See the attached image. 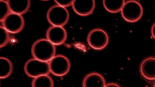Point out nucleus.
Wrapping results in <instances>:
<instances>
[{
  "mask_svg": "<svg viewBox=\"0 0 155 87\" xmlns=\"http://www.w3.org/2000/svg\"><path fill=\"white\" fill-rule=\"evenodd\" d=\"M121 11L123 18L130 22L138 21L143 13V9L141 4L134 0L128 1L125 2Z\"/></svg>",
  "mask_w": 155,
  "mask_h": 87,
  "instance_id": "nucleus-4",
  "label": "nucleus"
},
{
  "mask_svg": "<svg viewBox=\"0 0 155 87\" xmlns=\"http://www.w3.org/2000/svg\"><path fill=\"white\" fill-rule=\"evenodd\" d=\"M32 54L34 58L48 62L55 56V45L47 39H41L36 41L31 49Z\"/></svg>",
  "mask_w": 155,
  "mask_h": 87,
  "instance_id": "nucleus-1",
  "label": "nucleus"
},
{
  "mask_svg": "<svg viewBox=\"0 0 155 87\" xmlns=\"http://www.w3.org/2000/svg\"><path fill=\"white\" fill-rule=\"evenodd\" d=\"M151 33L152 36L155 39V23L151 27Z\"/></svg>",
  "mask_w": 155,
  "mask_h": 87,
  "instance_id": "nucleus-20",
  "label": "nucleus"
},
{
  "mask_svg": "<svg viewBox=\"0 0 155 87\" xmlns=\"http://www.w3.org/2000/svg\"><path fill=\"white\" fill-rule=\"evenodd\" d=\"M25 73L31 77L36 78L48 75L50 72L48 62L33 58L28 60L24 65Z\"/></svg>",
  "mask_w": 155,
  "mask_h": 87,
  "instance_id": "nucleus-3",
  "label": "nucleus"
},
{
  "mask_svg": "<svg viewBox=\"0 0 155 87\" xmlns=\"http://www.w3.org/2000/svg\"><path fill=\"white\" fill-rule=\"evenodd\" d=\"M140 71L145 78L150 80L155 79V58L150 57L144 60L141 64Z\"/></svg>",
  "mask_w": 155,
  "mask_h": 87,
  "instance_id": "nucleus-10",
  "label": "nucleus"
},
{
  "mask_svg": "<svg viewBox=\"0 0 155 87\" xmlns=\"http://www.w3.org/2000/svg\"><path fill=\"white\" fill-rule=\"evenodd\" d=\"M69 17L67 9L58 5L51 7L47 14L48 22L54 26H63L68 21Z\"/></svg>",
  "mask_w": 155,
  "mask_h": 87,
  "instance_id": "nucleus-2",
  "label": "nucleus"
},
{
  "mask_svg": "<svg viewBox=\"0 0 155 87\" xmlns=\"http://www.w3.org/2000/svg\"><path fill=\"white\" fill-rule=\"evenodd\" d=\"M88 45L96 50H101L105 48L109 42V37L107 33L100 28L93 29L89 33L87 36Z\"/></svg>",
  "mask_w": 155,
  "mask_h": 87,
  "instance_id": "nucleus-5",
  "label": "nucleus"
},
{
  "mask_svg": "<svg viewBox=\"0 0 155 87\" xmlns=\"http://www.w3.org/2000/svg\"><path fill=\"white\" fill-rule=\"evenodd\" d=\"M72 5L73 10L76 14L86 16L92 13L95 3L94 0H74Z\"/></svg>",
  "mask_w": 155,
  "mask_h": 87,
  "instance_id": "nucleus-9",
  "label": "nucleus"
},
{
  "mask_svg": "<svg viewBox=\"0 0 155 87\" xmlns=\"http://www.w3.org/2000/svg\"><path fill=\"white\" fill-rule=\"evenodd\" d=\"M105 81L103 77L96 72L90 73L84 78L83 87H105Z\"/></svg>",
  "mask_w": 155,
  "mask_h": 87,
  "instance_id": "nucleus-11",
  "label": "nucleus"
},
{
  "mask_svg": "<svg viewBox=\"0 0 155 87\" xmlns=\"http://www.w3.org/2000/svg\"><path fill=\"white\" fill-rule=\"evenodd\" d=\"M32 86V87H53L54 82L50 76L43 75L34 78Z\"/></svg>",
  "mask_w": 155,
  "mask_h": 87,
  "instance_id": "nucleus-15",
  "label": "nucleus"
},
{
  "mask_svg": "<svg viewBox=\"0 0 155 87\" xmlns=\"http://www.w3.org/2000/svg\"><path fill=\"white\" fill-rule=\"evenodd\" d=\"M7 2L11 12L21 15L26 12L30 6L29 0H8Z\"/></svg>",
  "mask_w": 155,
  "mask_h": 87,
  "instance_id": "nucleus-12",
  "label": "nucleus"
},
{
  "mask_svg": "<svg viewBox=\"0 0 155 87\" xmlns=\"http://www.w3.org/2000/svg\"><path fill=\"white\" fill-rule=\"evenodd\" d=\"M47 39L55 45L63 44L67 38V33L63 27L52 26L48 29L46 32Z\"/></svg>",
  "mask_w": 155,
  "mask_h": 87,
  "instance_id": "nucleus-8",
  "label": "nucleus"
},
{
  "mask_svg": "<svg viewBox=\"0 0 155 87\" xmlns=\"http://www.w3.org/2000/svg\"><path fill=\"white\" fill-rule=\"evenodd\" d=\"M9 33L3 26H0V48L8 43L9 39Z\"/></svg>",
  "mask_w": 155,
  "mask_h": 87,
  "instance_id": "nucleus-17",
  "label": "nucleus"
},
{
  "mask_svg": "<svg viewBox=\"0 0 155 87\" xmlns=\"http://www.w3.org/2000/svg\"><path fill=\"white\" fill-rule=\"evenodd\" d=\"M9 7L8 2L0 0V21L2 22L5 18L10 13Z\"/></svg>",
  "mask_w": 155,
  "mask_h": 87,
  "instance_id": "nucleus-16",
  "label": "nucleus"
},
{
  "mask_svg": "<svg viewBox=\"0 0 155 87\" xmlns=\"http://www.w3.org/2000/svg\"><path fill=\"white\" fill-rule=\"evenodd\" d=\"M105 87H120V86L117 84L114 83H109L106 85Z\"/></svg>",
  "mask_w": 155,
  "mask_h": 87,
  "instance_id": "nucleus-19",
  "label": "nucleus"
},
{
  "mask_svg": "<svg viewBox=\"0 0 155 87\" xmlns=\"http://www.w3.org/2000/svg\"><path fill=\"white\" fill-rule=\"evenodd\" d=\"M13 69L11 61L6 57H0V78L4 79L9 77L12 73Z\"/></svg>",
  "mask_w": 155,
  "mask_h": 87,
  "instance_id": "nucleus-13",
  "label": "nucleus"
},
{
  "mask_svg": "<svg viewBox=\"0 0 155 87\" xmlns=\"http://www.w3.org/2000/svg\"><path fill=\"white\" fill-rule=\"evenodd\" d=\"M3 27L9 32L16 34L23 29L24 19L21 15L11 12L2 21Z\"/></svg>",
  "mask_w": 155,
  "mask_h": 87,
  "instance_id": "nucleus-7",
  "label": "nucleus"
},
{
  "mask_svg": "<svg viewBox=\"0 0 155 87\" xmlns=\"http://www.w3.org/2000/svg\"><path fill=\"white\" fill-rule=\"evenodd\" d=\"M103 6L106 10L113 13L121 11L125 3L124 0H104Z\"/></svg>",
  "mask_w": 155,
  "mask_h": 87,
  "instance_id": "nucleus-14",
  "label": "nucleus"
},
{
  "mask_svg": "<svg viewBox=\"0 0 155 87\" xmlns=\"http://www.w3.org/2000/svg\"><path fill=\"white\" fill-rule=\"evenodd\" d=\"M48 63L50 72L57 76L66 75L69 71L71 67L69 60L63 55H55Z\"/></svg>",
  "mask_w": 155,
  "mask_h": 87,
  "instance_id": "nucleus-6",
  "label": "nucleus"
},
{
  "mask_svg": "<svg viewBox=\"0 0 155 87\" xmlns=\"http://www.w3.org/2000/svg\"><path fill=\"white\" fill-rule=\"evenodd\" d=\"M153 87H155V82L154 84Z\"/></svg>",
  "mask_w": 155,
  "mask_h": 87,
  "instance_id": "nucleus-21",
  "label": "nucleus"
},
{
  "mask_svg": "<svg viewBox=\"0 0 155 87\" xmlns=\"http://www.w3.org/2000/svg\"><path fill=\"white\" fill-rule=\"evenodd\" d=\"M74 0H57L54 1L57 4L65 8L72 5Z\"/></svg>",
  "mask_w": 155,
  "mask_h": 87,
  "instance_id": "nucleus-18",
  "label": "nucleus"
}]
</instances>
